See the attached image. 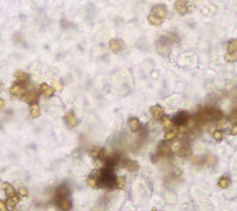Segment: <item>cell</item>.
I'll list each match as a JSON object with an SVG mask.
<instances>
[{"label": "cell", "instance_id": "1", "mask_svg": "<svg viewBox=\"0 0 237 211\" xmlns=\"http://www.w3.org/2000/svg\"><path fill=\"white\" fill-rule=\"evenodd\" d=\"M22 98L26 103H30V104H32V103H37V101H38V92H37V90H34V89H29V90L25 92V94L23 95Z\"/></svg>", "mask_w": 237, "mask_h": 211}, {"label": "cell", "instance_id": "2", "mask_svg": "<svg viewBox=\"0 0 237 211\" xmlns=\"http://www.w3.org/2000/svg\"><path fill=\"white\" fill-rule=\"evenodd\" d=\"M26 92V86L20 84V83H14L11 88H10V92L11 95L16 96V98H23V95Z\"/></svg>", "mask_w": 237, "mask_h": 211}, {"label": "cell", "instance_id": "3", "mask_svg": "<svg viewBox=\"0 0 237 211\" xmlns=\"http://www.w3.org/2000/svg\"><path fill=\"white\" fill-rule=\"evenodd\" d=\"M56 204L63 210H71V206H72V203L68 197H57L56 196Z\"/></svg>", "mask_w": 237, "mask_h": 211}, {"label": "cell", "instance_id": "4", "mask_svg": "<svg viewBox=\"0 0 237 211\" xmlns=\"http://www.w3.org/2000/svg\"><path fill=\"white\" fill-rule=\"evenodd\" d=\"M156 153H158L159 156H162V157H167V156H171V154H172V148H171V146H170L167 142L162 141L161 144L158 146Z\"/></svg>", "mask_w": 237, "mask_h": 211}, {"label": "cell", "instance_id": "5", "mask_svg": "<svg viewBox=\"0 0 237 211\" xmlns=\"http://www.w3.org/2000/svg\"><path fill=\"white\" fill-rule=\"evenodd\" d=\"M109 49L112 50L113 52H115V54H118V52H121L124 49V45L120 39H112L109 42Z\"/></svg>", "mask_w": 237, "mask_h": 211}, {"label": "cell", "instance_id": "6", "mask_svg": "<svg viewBox=\"0 0 237 211\" xmlns=\"http://www.w3.org/2000/svg\"><path fill=\"white\" fill-rule=\"evenodd\" d=\"M39 92H40V94L43 95L44 98H51L52 95H54L55 92V89L51 86H49V84H46V83H42L40 86H39Z\"/></svg>", "mask_w": 237, "mask_h": 211}, {"label": "cell", "instance_id": "7", "mask_svg": "<svg viewBox=\"0 0 237 211\" xmlns=\"http://www.w3.org/2000/svg\"><path fill=\"white\" fill-rule=\"evenodd\" d=\"M64 121L69 127H76V126L78 124V120L76 119L75 114H74L72 110H70V112H68V113L65 114Z\"/></svg>", "mask_w": 237, "mask_h": 211}, {"label": "cell", "instance_id": "8", "mask_svg": "<svg viewBox=\"0 0 237 211\" xmlns=\"http://www.w3.org/2000/svg\"><path fill=\"white\" fill-rule=\"evenodd\" d=\"M174 7H176V11L180 14H185L187 10H189V3L186 0H178L177 3L174 4Z\"/></svg>", "mask_w": 237, "mask_h": 211}, {"label": "cell", "instance_id": "9", "mask_svg": "<svg viewBox=\"0 0 237 211\" xmlns=\"http://www.w3.org/2000/svg\"><path fill=\"white\" fill-rule=\"evenodd\" d=\"M164 113H165V110H164V108H162L161 106H159V104L153 106L151 108V114L154 120H160L162 116H164Z\"/></svg>", "mask_w": 237, "mask_h": 211}, {"label": "cell", "instance_id": "10", "mask_svg": "<svg viewBox=\"0 0 237 211\" xmlns=\"http://www.w3.org/2000/svg\"><path fill=\"white\" fill-rule=\"evenodd\" d=\"M14 77H16V80L18 81V83L24 84V86L30 82V76H29V74L24 72V71H17L16 74H14Z\"/></svg>", "mask_w": 237, "mask_h": 211}, {"label": "cell", "instance_id": "11", "mask_svg": "<svg viewBox=\"0 0 237 211\" xmlns=\"http://www.w3.org/2000/svg\"><path fill=\"white\" fill-rule=\"evenodd\" d=\"M177 154H178V157H180V158L190 157V156H191V148H190L187 145H182L180 147H178Z\"/></svg>", "mask_w": 237, "mask_h": 211}, {"label": "cell", "instance_id": "12", "mask_svg": "<svg viewBox=\"0 0 237 211\" xmlns=\"http://www.w3.org/2000/svg\"><path fill=\"white\" fill-rule=\"evenodd\" d=\"M166 13H167L166 7H165L164 5H156L153 7V14L160 17V18H162V19L166 17Z\"/></svg>", "mask_w": 237, "mask_h": 211}, {"label": "cell", "instance_id": "13", "mask_svg": "<svg viewBox=\"0 0 237 211\" xmlns=\"http://www.w3.org/2000/svg\"><path fill=\"white\" fill-rule=\"evenodd\" d=\"M187 119H189V114L187 113H179L176 115V118H174V124H178V126H180V124H186V121H187Z\"/></svg>", "mask_w": 237, "mask_h": 211}, {"label": "cell", "instance_id": "14", "mask_svg": "<svg viewBox=\"0 0 237 211\" xmlns=\"http://www.w3.org/2000/svg\"><path fill=\"white\" fill-rule=\"evenodd\" d=\"M177 135H178V128L172 127V128L167 129V132L165 133L164 139H165L166 141H172V140H174V139L177 138Z\"/></svg>", "mask_w": 237, "mask_h": 211}, {"label": "cell", "instance_id": "15", "mask_svg": "<svg viewBox=\"0 0 237 211\" xmlns=\"http://www.w3.org/2000/svg\"><path fill=\"white\" fill-rule=\"evenodd\" d=\"M19 197L16 195H13V196H10L8 197V199H7V202H6V205H7V209H14L16 208V205L19 203Z\"/></svg>", "mask_w": 237, "mask_h": 211}, {"label": "cell", "instance_id": "16", "mask_svg": "<svg viewBox=\"0 0 237 211\" xmlns=\"http://www.w3.org/2000/svg\"><path fill=\"white\" fill-rule=\"evenodd\" d=\"M29 112H30V116L32 119H37L38 116L40 115V110H39V106L37 103H32L29 108Z\"/></svg>", "mask_w": 237, "mask_h": 211}, {"label": "cell", "instance_id": "17", "mask_svg": "<svg viewBox=\"0 0 237 211\" xmlns=\"http://www.w3.org/2000/svg\"><path fill=\"white\" fill-rule=\"evenodd\" d=\"M128 124H129V128L133 130V132H138L141 127L140 121H139V119H136V118H132V119L128 120Z\"/></svg>", "mask_w": 237, "mask_h": 211}, {"label": "cell", "instance_id": "18", "mask_svg": "<svg viewBox=\"0 0 237 211\" xmlns=\"http://www.w3.org/2000/svg\"><path fill=\"white\" fill-rule=\"evenodd\" d=\"M148 22H150V24H152V25H154V26H159V25H161L162 22H164V19L162 18H160V17L155 16V14H150L148 16Z\"/></svg>", "mask_w": 237, "mask_h": 211}, {"label": "cell", "instance_id": "19", "mask_svg": "<svg viewBox=\"0 0 237 211\" xmlns=\"http://www.w3.org/2000/svg\"><path fill=\"white\" fill-rule=\"evenodd\" d=\"M56 192H57V197H69V195H70V190L65 185L59 186L58 189L56 190Z\"/></svg>", "mask_w": 237, "mask_h": 211}, {"label": "cell", "instance_id": "20", "mask_svg": "<svg viewBox=\"0 0 237 211\" xmlns=\"http://www.w3.org/2000/svg\"><path fill=\"white\" fill-rule=\"evenodd\" d=\"M87 184L89 185L90 187H98V185H100V182H98V177L97 176H95V174H92V176H90L89 178H88V180H87Z\"/></svg>", "mask_w": 237, "mask_h": 211}, {"label": "cell", "instance_id": "21", "mask_svg": "<svg viewBox=\"0 0 237 211\" xmlns=\"http://www.w3.org/2000/svg\"><path fill=\"white\" fill-rule=\"evenodd\" d=\"M160 120H161V124H162V127H164V128L170 129V128L174 127V122H173L170 118H167V116H162Z\"/></svg>", "mask_w": 237, "mask_h": 211}, {"label": "cell", "instance_id": "22", "mask_svg": "<svg viewBox=\"0 0 237 211\" xmlns=\"http://www.w3.org/2000/svg\"><path fill=\"white\" fill-rule=\"evenodd\" d=\"M114 186L118 190H124V186H126V178H124V177H118V178H116L115 182H114Z\"/></svg>", "mask_w": 237, "mask_h": 211}, {"label": "cell", "instance_id": "23", "mask_svg": "<svg viewBox=\"0 0 237 211\" xmlns=\"http://www.w3.org/2000/svg\"><path fill=\"white\" fill-rule=\"evenodd\" d=\"M1 187L4 189V191H5V193H6V196H7V197L16 195V190L13 189V186H12V185H10L8 183H4Z\"/></svg>", "mask_w": 237, "mask_h": 211}, {"label": "cell", "instance_id": "24", "mask_svg": "<svg viewBox=\"0 0 237 211\" xmlns=\"http://www.w3.org/2000/svg\"><path fill=\"white\" fill-rule=\"evenodd\" d=\"M228 52L229 54H232V52H237V39H232L229 42L228 44Z\"/></svg>", "mask_w": 237, "mask_h": 211}, {"label": "cell", "instance_id": "25", "mask_svg": "<svg viewBox=\"0 0 237 211\" xmlns=\"http://www.w3.org/2000/svg\"><path fill=\"white\" fill-rule=\"evenodd\" d=\"M229 185H230V179L228 178V177H222V178H219V180H218V186H219L221 189H226Z\"/></svg>", "mask_w": 237, "mask_h": 211}, {"label": "cell", "instance_id": "26", "mask_svg": "<svg viewBox=\"0 0 237 211\" xmlns=\"http://www.w3.org/2000/svg\"><path fill=\"white\" fill-rule=\"evenodd\" d=\"M52 88H54L56 92H61L63 90V84H62V82L58 81V80H52Z\"/></svg>", "mask_w": 237, "mask_h": 211}, {"label": "cell", "instance_id": "27", "mask_svg": "<svg viewBox=\"0 0 237 211\" xmlns=\"http://www.w3.org/2000/svg\"><path fill=\"white\" fill-rule=\"evenodd\" d=\"M225 61L229 62V63H232V62H236L237 61V52H232V54H228L225 55Z\"/></svg>", "mask_w": 237, "mask_h": 211}, {"label": "cell", "instance_id": "28", "mask_svg": "<svg viewBox=\"0 0 237 211\" xmlns=\"http://www.w3.org/2000/svg\"><path fill=\"white\" fill-rule=\"evenodd\" d=\"M206 165L208 166H210V167H212V166H215L216 165V158L212 156V154H209L208 157H206Z\"/></svg>", "mask_w": 237, "mask_h": 211}, {"label": "cell", "instance_id": "29", "mask_svg": "<svg viewBox=\"0 0 237 211\" xmlns=\"http://www.w3.org/2000/svg\"><path fill=\"white\" fill-rule=\"evenodd\" d=\"M212 136H213V139H215L216 141H221L222 139H223V132L219 130V129L213 130V134H212Z\"/></svg>", "mask_w": 237, "mask_h": 211}, {"label": "cell", "instance_id": "30", "mask_svg": "<svg viewBox=\"0 0 237 211\" xmlns=\"http://www.w3.org/2000/svg\"><path fill=\"white\" fill-rule=\"evenodd\" d=\"M100 151H101V148L100 147H95V148H92V151H90V157L94 158V159H97L98 158V154H100Z\"/></svg>", "mask_w": 237, "mask_h": 211}, {"label": "cell", "instance_id": "31", "mask_svg": "<svg viewBox=\"0 0 237 211\" xmlns=\"http://www.w3.org/2000/svg\"><path fill=\"white\" fill-rule=\"evenodd\" d=\"M229 121H230L231 124H237V112H232V113L230 114V116H229Z\"/></svg>", "mask_w": 237, "mask_h": 211}, {"label": "cell", "instance_id": "32", "mask_svg": "<svg viewBox=\"0 0 237 211\" xmlns=\"http://www.w3.org/2000/svg\"><path fill=\"white\" fill-rule=\"evenodd\" d=\"M18 195H19V197H26L27 190L25 187H20V189L18 190Z\"/></svg>", "mask_w": 237, "mask_h": 211}, {"label": "cell", "instance_id": "33", "mask_svg": "<svg viewBox=\"0 0 237 211\" xmlns=\"http://www.w3.org/2000/svg\"><path fill=\"white\" fill-rule=\"evenodd\" d=\"M7 210V205L3 199H0V211H6Z\"/></svg>", "mask_w": 237, "mask_h": 211}, {"label": "cell", "instance_id": "34", "mask_svg": "<svg viewBox=\"0 0 237 211\" xmlns=\"http://www.w3.org/2000/svg\"><path fill=\"white\" fill-rule=\"evenodd\" d=\"M231 134H234V135H236V134H237V124L232 126V128H231Z\"/></svg>", "mask_w": 237, "mask_h": 211}, {"label": "cell", "instance_id": "35", "mask_svg": "<svg viewBox=\"0 0 237 211\" xmlns=\"http://www.w3.org/2000/svg\"><path fill=\"white\" fill-rule=\"evenodd\" d=\"M4 106H5V101L3 98H0V109L4 108Z\"/></svg>", "mask_w": 237, "mask_h": 211}, {"label": "cell", "instance_id": "36", "mask_svg": "<svg viewBox=\"0 0 237 211\" xmlns=\"http://www.w3.org/2000/svg\"><path fill=\"white\" fill-rule=\"evenodd\" d=\"M3 88H4V83H3V82L0 81V90H1V89H3Z\"/></svg>", "mask_w": 237, "mask_h": 211}]
</instances>
